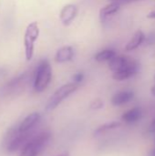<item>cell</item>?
I'll return each mask as SVG.
<instances>
[{"instance_id": "18", "label": "cell", "mask_w": 155, "mask_h": 156, "mask_svg": "<svg viewBox=\"0 0 155 156\" xmlns=\"http://www.w3.org/2000/svg\"><path fill=\"white\" fill-rule=\"evenodd\" d=\"M84 80V73L83 72H77L74 76H73V81L76 84H79L80 82H82Z\"/></svg>"}, {"instance_id": "14", "label": "cell", "mask_w": 155, "mask_h": 156, "mask_svg": "<svg viewBox=\"0 0 155 156\" xmlns=\"http://www.w3.org/2000/svg\"><path fill=\"white\" fill-rule=\"evenodd\" d=\"M121 8V5L115 2H111L100 10V18L101 21L105 20L107 17L116 14Z\"/></svg>"}, {"instance_id": "25", "label": "cell", "mask_w": 155, "mask_h": 156, "mask_svg": "<svg viewBox=\"0 0 155 156\" xmlns=\"http://www.w3.org/2000/svg\"><path fill=\"white\" fill-rule=\"evenodd\" d=\"M154 80H155V76H154Z\"/></svg>"}, {"instance_id": "1", "label": "cell", "mask_w": 155, "mask_h": 156, "mask_svg": "<svg viewBox=\"0 0 155 156\" xmlns=\"http://www.w3.org/2000/svg\"><path fill=\"white\" fill-rule=\"evenodd\" d=\"M51 139L49 133H41L32 137L22 148L20 156H38Z\"/></svg>"}, {"instance_id": "3", "label": "cell", "mask_w": 155, "mask_h": 156, "mask_svg": "<svg viewBox=\"0 0 155 156\" xmlns=\"http://www.w3.org/2000/svg\"><path fill=\"white\" fill-rule=\"evenodd\" d=\"M40 29L37 22H31L27 25L25 35H24V48H25V57L26 61H30L34 56L35 42L39 37Z\"/></svg>"}, {"instance_id": "21", "label": "cell", "mask_w": 155, "mask_h": 156, "mask_svg": "<svg viewBox=\"0 0 155 156\" xmlns=\"http://www.w3.org/2000/svg\"><path fill=\"white\" fill-rule=\"evenodd\" d=\"M147 17H148V18H155V10L154 11L150 12V13L147 15Z\"/></svg>"}, {"instance_id": "19", "label": "cell", "mask_w": 155, "mask_h": 156, "mask_svg": "<svg viewBox=\"0 0 155 156\" xmlns=\"http://www.w3.org/2000/svg\"><path fill=\"white\" fill-rule=\"evenodd\" d=\"M135 1H140V0H111V2L118 3V4H120L121 5H124V4L132 3V2H135Z\"/></svg>"}, {"instance_id": "4", "label": "cell", "mask_w": 155, "mask_h": 156, "mask_svg": "<svg viewBox=\"0 0 155 156\" xmlns=\"http://www.w3.org/2000/svg\"><path fill=\"white\" fill-rule=\"evenodd\" d=\"M79 88V85L76 83H68L60 88H58L54 94L49 98L46 109L47 111H53L55 110L65 99H67L69 95H71L73 92H75Z\"/></svg>"}, {"instance_id": "10", "label": "cell", "mask_w": 155, "mask_h": 156, "mask_svg": "<svg viewBox=\"0 0 155 156\" xmlns=\"http://www.w3.org/2000/svg\"><path fill=\"white\" fill-rule=\"evenodd\" d=\"M131 58H128L126 56H115L114 58H112L111 60H109V68L111 71L115 72L118 71L122 69H123L125 66H127L130 61H131Z\"/></svg>"}, {"instance_id": "5", "label": "cell", "mask_w": 155, "mask_h": 156, "mask_svg": "<svg viewBox=\"0 0 155 156\" xmlns=\"http://www.w3.org/2000/svg\"><path fill=\"white\" fill-rule=\"evenodd\" d=\"M32 133L31 131L26 133H19L14 134V136L10 139V141L7 143L6 150L9 153H14L19 149H22L24 145L32 138Z\"/></svg>"}, {"instance_id": "2", "label": "cell", "mask_w": 155, "mask_h": 156, "mask_svg": "<svg viewBox=\"0 0 155 156\" xmlns=\"http://www.w3.org/2000/svg\"><path fill=\"white\" fill-rule=\"evenodd\" d=\"M52 79V68L48 60H42L37 66L35 80L34 89L37 92L44 91L49 85Z\"/></svg>"}, {"instance_id": "6", "label": "cell", "mask_w": 155, "mask_h": 156, "mask_svg": "<svg viewBox=\"0 0 155 156\" xmlns=\"http://www.w3.org/2000/svg\"><path fill=\"white\" fill-rule=\"evenodd\" d=\"M137 71H138V64L132 59L130 63L127 66H125L123 69L113 72L112 78L115 80H119V81L125 80L134 76L137 73Z\"/></svg>"}, {"instance_id": "11", "label": "cell", "mask_w": 155, "mask_h": 156, "mask_svg": "<svg viewBox=\"0 0 155 156\" xmlns=\"http://www.w3.org/2000/svg\"><path fill=\"white\" fill-rule=\"evenodd\" d=\"M133 97H134V93L132 90H123L116 93L112 97L111 103L114 106H121L131 101L133 99Z\"/></svg>"}, {"instance_id": "7", "label": "cell", "mask_w": 155, "mask_h": 156, "mask_svg": "<svg viewBox=\"0 0 155 156\" xmlns=\"http://www.w3.org/2000/svg\"><path fill=\"white\" fill-rule=\"evenodd\" d=\"M78 15V7L74 4L65 5L59 13V20L64 26H69Z\"/></svg>"}, {"instance_id": "16", "label": "cell", "mask_w": 155, "mask_h": 156, "mask_svg": "<svg viewBox=\"0 0 155 156\" xmlns=\"http://www.w3.org/2000/svg\"><path fill=\"white\" fill-rule=\"evenodd\" d=\"M121 124L122 123L120 122H111L105 123V124L98 127L95 130L94 135L95 136H100V135H101V134H103V133H107V132H109L111 130H113V129H116V128L120 127Z\"/></svg>"}, {"instance_id": "23", "label": "cell", "mask_w": 155, "mask_h": 156, "mask_svg": "<svg viewBox=\"0 0 155 156\" xmlns=\"http://www.w3.org/2000/svg\"><path fill=\"white\" fill-rule=\"evenodd\" d=\"M150 156H155V149H153L152 152H151V154H150Z\"/></svg>"}, {"instance_id": "13", "label": "cell", "mask_w": 155, "mask_h": 156, "mask_svg": "<svg viewBox=\"0 0 155 156\" xmlns=\"http://www.w3.org/2000/svg\"><path fill=\"white\" fill-rule=\"evenodd\" d=\"M142 117H143V112L141 108L136 107L127 111L122 115V121H124L127 123H135L138 121H140Z\"/></svg>"}, {"instance_id": "24", "label": "cell", "mask_w": 155, "mask_h": 156, "mask_svg": "<svg viewBox=\"0 0 155 156\" xmlns=\"http://www.w3.org/2000/svg\"><path fill=\"white\" fill-rule=\"evenodd\" d=\"M59 156H69V154H61Z\"/></svg>"}, {"instance_id": "17", "label": "cell", "mask_w": 155, "mask_h": 156, "mask_svg": "<svg viewBox=\"0 0 155 156\" xmlns=\"http://www.w3.org/2000/svg\"><path fill=\"white\" fill-rule=\"evenodd\" d=\"M103 107V101L100 99H96L90 104V109L92 110H99Z\"/></svg>"}, {"instance_id": "15", "label": "cell", "mask_w": 155, "mask_h": 156, "mask_svg": "<svg viewBox=\"0 0 155 156\" xmlns=\"http://www.w3.org/2000/svg\"><path fill=\"white\" fill-rule=\"evenodd\" d=\"M116 56V52L113 49H104L100 52H98L95 55V60L98 62H104V61H109L112 58Z\"/></svg>"}, {"instance_id": "8", "label": "cell", "mask_w": 155, "mask_h": 156, "mask_svg": "<svg viewBox=\"0 0 155 156\" xmlns=\"http://www.w3.org/2000/svg\"><path fill=\"white\" fill-rule=\"evenodd\" d=\"M40 120V114L38 112H33L28 114L20 123L18 127L19 133H26L31 131Z\"/></svg>"}, {"instance_id": "22", "label": "cell", "mask_w": 155, "mask_h": 156, "mask_svg": "<svg viewBox=\"0 0 155 156\" xmlns=\"http://www.w3.org/2000/svg\"><path fill=\"white\" fill-rule=\"evenodd\" d=\"M151 92H152L153 95H154L155 96V85L154 86H153V88H152V90H151Z\"/></svg>"}, {"instance_id": "12", "label": "cell", "mask_w": 155, "mask_h": 156, "mask_svg": "<svg viewBox=\"0 0 155 156\" xmlns=\"http://www.w3.org/2000/svg\"><path fill=\"white\" fill-rule=\"evenodd\" d=\"M145 39V36H144V33L142 31V30H137L132 37L131 38V40L126 44L125 46V50L126 51H132L136 48H138L142 44L143 42L144 41Z\"/></svg>"}, {"instance_id": "20", "label": "cell", "mask_w": 155, "mask_h": 156, "mask_svg": "<svg viewBox=\"0 0 155 156\" xmlns=\"http://www.w3.org/2000/svg\"><path fill=\"white\" fill-rule=\"evenodd\" d=\"M149 132L152 133H155V118L153 120V122H152V123H151V125L149 127Z\"/></svg>"}, {"instance_id": "9", "label": "cell", "mask_w": 155, "mask_h": 156, "mask_svg": "<svg viewBox=\"0 0 155 156\" xmlns=\"http://www.w3.org/2000/svg\"><path fill=\"white\" fill-rule=\"evenodd\" d=\"M73 56H74V50L72 47L64 46L57 51L55 55V61L58 63H65L70 61L73 58Z\"/></svg>"}]
</instances>
